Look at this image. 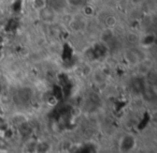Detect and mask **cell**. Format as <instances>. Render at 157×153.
<instances>
[{
    "mask_svg": "<svg viewBox=\"0 0 157 153\" xmlns=\"http://www.w3.org/2000/svg\"><path fill=\"white\" fill-rule=\"evenodd\" d=\"M2 93H3V85H2V82H0V97L2 95Z\"/></svg>",
    "mask_w": 157,
    "mask_h": 153,
    "instance_id": "obj_14",
    "label": "cell"
},
{
    "mask_svg": "<svg viewBox=\"0 0 157 153\" xmlns=\"http://www.w3.org/2000/svg\"><path fill=\"white\" fill-rule=\"evenodd\" d=\"M81 14H83L85 17L90 18L96 14V11H95V9L92 7V5H88V3H86V5L81 9Z\"/></svg>",
    "mask_w": 157,
    "mask_h": 153,
    "instance_id": "obj_11",
    "label": "cell"
},
{
    "mask_svg": "<svg viewBox=\"0 0 157 153\" xmlns=\"http://www.w3.org/2000/svg\"><path fill=\"white\" fill-rule=\"evenodd\" d=\"M139 39H140V35H138L136 32H129L127 35V41L132 44V45H137L139 43Z\"/></svg>",
    "mask_w": 157,
    "mask_h": 153,
    "instance_id": "obj_12",
    "label": "cell"
},
{
    "mask_svg": "<svg viewBox=\"0 0 157 153\" xmlns=\"http://www.w3.org/2000/svg\"><path fill=\"white\" fill-rule=\"evenodd\" d=\"M51 150V144L48 141H39L35 147L36 153H48Z\"/></svg>",
    "mask_w": 157,
    "mask_h": 153,
    "instance_id": "obj_8",
    "label": "cell"
},
{
    "mask_svg": "<svg viewBox=\"0 0 157 153\" xmlns=\"http://www.w3.org/2000/svg\"><path fill=\"white\" fill-rule=\"evenodd\" d=\"M87 20L88 18L85 17L83 14H75V15H73L71 17L68 26H69L70 30L74 31V32H82L87 27Z\"/></svg>",
    "mask_w": 157,
    "mask_h": 153,
    "instance_id": "obj_2",
    "label": "cell"
},
{
    "mask_svg": "<svg viewBox=\"0 0 157 153\" xmlns=\"http://www.w3.org/2000/svg\"><path fill=\"white\" fill-rule=\"evenodd\" d=\"M30 5L33 10H35V12H38L48 5V1L46 0H30Z\"/></svg>",
    "mask_w": 157,
    "mask_h": 153,
    "instance_id": "obj_9",
    "label": "cell"
},
{
    "mask_svg": "<svg viewBox=\"0 0 157 153\" xmlns=\"http://www.w3.org/2000/svg\"><path fill=\"white\" fill-rule=\"evenodd\" d=\"M143 1L144 0H129V3H130L132 7L138 8V7H141Z\"/></svg>",
    "mask_w": 157,
    "mask_h": 153,
    "instance_id": "obj_13",
    "label": "cell"
},
{
    "mask_svg": "<svg viewBox=\"0 0 157 153\" xmlns=\"http://www.w3.org/2000/svg\"><path fill=\"white\" fill-rule=\"evenodd\" d=\"M113 1H114V2H122V1H123V0H113Z\"/></svg>",
    "mask_w": 157,
    "mask_h": 153,
    "instance_id": "obj_16",
    "label": "cell"
},
{
    "mask_svg": "<svg viewBox=\"0 0 157 153\" xmlns=\"http://www.w3.org/2000/svg\"><path fill=\"white\" fill-rule=\"evenodd\" d=\"M67 8L74 10H81L87 3V0H65Z\"/></svg>",
    "mask_w": 157,
    "mask_h": 153,
    "instance_id": "obj_6",
    "label": "cell"
},
{
    "mask_svg": "<svg viewBox=\"0 0 157 153\" xmlns=\"http://www.w3.org/2000/svg\"><path fill=\"white\" fill-rule=\"evenodd\" d=\"M124 59L129 65L137 67L144 58L141 57V53H140L139 50L133 47H130L124 50Z\"/></svg>",
    "mask_w": 157,
    "mask_h": 153,
    "instance_id": "obj_3",
    "label": "cell"
},
{
    "mask_svg": "<svg viewBox=\"0 0 157 153\" xmlns=\"http://www.w3.org/2000/svg\"><path fill=\"white\" fill-rule=\"evenodd\" d=\"M100 40L101 42H102L103 44H105V45H108V44H110V42L113 41L114 40V35H113V30H111V29H103V31L101 32L100 35Z\"/></svg>",
    "mask_w": 157,
    "mask_h": 153,
    "instance_id": "obj_7",
    "label": "cell"
},
{
    "mask_svg": "<svg viewBox=\"0 0 157 153\" xmlns=\"http://www.w3.org/2000/svg\"><path fill=\"white\" fill-rule=\"evenodd\" d=\"M3 57H5V54H3V52H2V50L0 49V62H1V61H2Z\"/></svg>",
    "mask_w": 157,
    "mask_h": 153,
    "instance_id": "obj_15",
    "label": "cell"
},
{
    "mask_svg": "<svg viewBox=\"0 0 157 153\" xmlns=\"http://www.w3.org/2000/svg\"><path fill=\"white\" fill-rule=\"evenodd\" d=\"M142 5L147 9L148 14H153L156 12V0H144Z\"/></svg>",
    "mask_w": 157,
    "mask_h": 153,
    "instance_id": "obj_10",
    "label": "cell"
},
{
    "mask_svg": "<svg viewBox=\"0 0 157 153\" xmlns=\"http://www.w3.org/2000/svg\"><path fill=\"white\" fill-rule=\"evenodd\" d=\"M46 1H48V7L52 8L58 14H60V12L63 11L65 8H67L65 0H46Z\"/></svg>",
    "mask_w": 157,
    "mask_h": 153,
    "instance_id": "obj_5",
    "label": "cell"
},
{
    "mask_svg": "<svg viewBox=\"0 0 157 153\" xmlns=\"http://www.w3.org/2000/svg\"><path fill=\"white\" fill-rule=\"evenodd\" d=\"M156 42V35L154 33L151 32H146L144 35H140V39H139V45L142 48H150Z\"/></svg>",
    "mask_w": 157,
    "mask_h": 153,
    "instance_id": "obj_4",
    "label": "cell"
},
{
    "mask_svg": "<svg viewBox=\"0 0 157 153\" xmlns=\"http://www.w3.org/2000/svg\"><path fill=\"white\" fill-rule=\"evenodd\" d=\"M36 14H37V18L39 22L43 23L45 25H50V26L55 25L59 20V14L48 5L41 9L40 11L36 12Z\"/></svg>",
    "mask_w": 157,
    "mask_h": 153,
    "instance_id": "obj_1",
    "label": "cell"
}]
</instances>
